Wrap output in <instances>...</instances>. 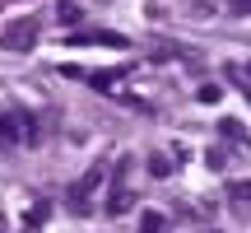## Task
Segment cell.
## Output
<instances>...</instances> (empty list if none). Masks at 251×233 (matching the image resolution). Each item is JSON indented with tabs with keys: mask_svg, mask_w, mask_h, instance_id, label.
<instances>
[{
	"mask_svg": "<svg viewBox=\"0 0 251 233\" xmlns=\"http://www.w3.org/2000/svg\"><path fill=\"white\" fill-rule=\"evenodd\" d=\"M149 173H153V177H168V159H163V154H153V159H149Z\"/></svg>",
	"mask_w": 251,
	"mask_h": 233,
	"instance_id": "obj_5",
	"label": "cell"
},
{
	"mask_svg": "<svg viewBox=\"0 0 251 233\" xmlns=\"http://www.w3.org/2000/svg\"><path fill=\"white\" fill-rule=\"evenodd\" d=\"M219 98H224L219 84H200V103H219Z\"/></svg>",
	"mask_w": 251,
	"mask_h": 233,
	"instance_id": "obj_4",
	"label": "cell"
},
{
	"mask_svg": "<svg viewBox=\"0 0 251 233\" xmlns=\"http://www.w3.org/2000/svg\"><path fill=\"white\" fill-rule=\"evenodd\" d=\"M33 37H37V24L28 19V24H14L0 42H5V52H24V47H33Z\"/></svg>",
	"mask_w": 251,
	"mask_h": 233,
	"instance_id": "obj_1",
	"label": "cell"
},
{
	"mask_svg": "<svg viewBox=\"0 0 251 233\" xmlns=\"http://www.w3.org/2000/svg\"><path fill=\"white\" fill-rule=\"evenodd\" d=\"M140 229H144V233H163V215H153V210H149V215L140 219Z\"/></svg>",
	"mask_w": 251,
	"mask_h": 233,
	"instance_id": "obj_3",
	"label": "cell"
},
{
	"mask_svg": "<svg viewBox=\"0 0 251 233\" xmlns=\"http://www.w3.org/2000/svg\"><path fill=\"white\" fill-rule=\"evenodd\" d=\"M228 196H233V201H251V182H233V187H228Z\"/></svg>",
	"mask_w": 251,
	"mask_h": 233,
	"instance_id": "obj_6",
	"label": "cell"
},
{
	"mask_svg": "<svg viewBox=\"0 0 251 233\" xmlns=\"http://www.w3.org/2000/svg\"><path fill=\"white\" fill-rule=\"evenodd\" d=\"M0 145H19V116L14 112L0 116Z\"/></svg>",
	"mask_w": 251,
	"mask_h": 233,
	"instance_id": "obj_2",
	"label": "cell"
}]
</instances>
